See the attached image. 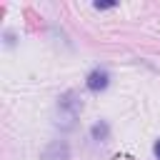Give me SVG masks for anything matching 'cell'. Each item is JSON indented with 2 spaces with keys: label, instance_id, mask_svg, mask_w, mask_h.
Masks as SVG:
<instances>
[{
  "label": "cell",
  "instance_id": "7a4b0ae2",
  "mask_svg": "<svg viewBox=\"0 0 160 160\" xmlns=\"http://www.w3.org/2000/svg\"><path fill=\"white\" fill-rule=\"evenodd\" d=\"M85 85H88V90H92V92H100V90H105V88L110 85V72H108L105 68H95V70L88 75Z\"/></svg>",
  "mask_w": 160,
  "mask_h": 160
},
{
  "label": "cell",
  "instance_id": "277c9868",
  "mask_svg": "<svg viewBox=\"0 0 160 160\" xmlns=\"http://www.w3.org/2000/svg\"><path fill=\"white\" fill-rule=\"evenodd\" d=\"M108 125L105 122H95L92 125V140H108Z\"/></svg>",
  "mask_w": 160,
  "mask_h": 160
},
{
  "label": "cell",
  "instance_id": "6da1fadb",
  "mask_svg": "<svg viewBox=\"0 0 160 160\" xmlns=\"http://www.w3.org/2000/svg\"><path fill=\"white\" fill-rule=\"evenodd\" d=\"M80 110H82V102L78 98L75 90H68L58 98V112H55V125L60 130H72L78 118H80Z\"/></svg>",
  "mask_w": 160,
  "mask_h": 160
},
{
  "label": "cell",
  "instance_id": "3957f363",
  "mask_svg": "<svg viewBox=\"0 0 160 160\" xmlns=\"http://www.w3.org/2000/svg\"><path fill=\"white\" fill-rule=\"evenodd\" d=\"M42 160H70V148L65 140H52L45 152H42Z\"/></svg>",
  "mask_w": 160,
  "mask_h": 160
},
{
  "label": "cell",
  "instance_id": "8992f818",
  "mask_svg": "<svg viewBox=\"0 0 160 160\" xmlns=\"http://www.w3.org/2000/svg\"><path fill=\"white\" fill-rule=\"evenodd\" d=\"M155 158H158V160H160V140H158V142H155Z\"/></svg>",
  "mask_w": 160,
  "mask_h": 160
},
{
  "label": "cell",
  "instance_id": "5b68a950",
  "mask_svg": "<svg viewBox=\"0 0 160 160\" xmlns=\"http://www.w3.org/2000/svg\"><path fill=\"white\" fill-rule=\"evenodd\" d=\"M98 10H108V8H115V2H95Z\"/></svg>",
  "mask_w": 160,
  "mask_h": 160
}]
</instances>
